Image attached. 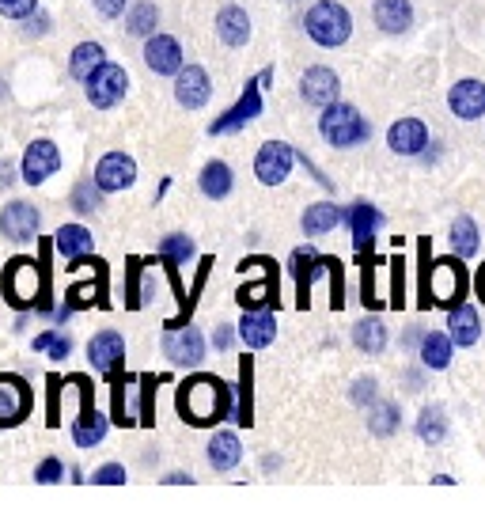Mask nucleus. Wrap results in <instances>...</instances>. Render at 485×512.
I'll use <instances>...</instances> for the list:
<instances>
[{
    "mask_svg": "<svg viewBox=\"0 0 485 512\" xmlns=\"http://www.w3.org/2000/svg\"><path fill=\"white\" fill-rule=\"evenodd\" d=\"M61 387H65L61 376H50V380H46V425H50V429L61 425Z\"/></svg>",
    "mask_w": 485,
    "mask_h": 512,
    "instance_id": "50",
    "label": "nucleus"
},
{
    "mask_svg": "<svg viewBox=\"0 0 485 512\" xmlns=\"http://www.w3.org/2000/svg\"><path fill=\"white\" fill-rule=\"evenodd\" d=\"M448 334L455 338V346L459 349H470L478 338H482V315H478V308L474 304H455V308H448Z\"/></svg>",
    "mask_w": 485,
    "mask_h": 512,
    "instance_id": "26",
    "label": "nucleus"
},
{
    "mask_svg": "<svg viewBox=\"0 0 485 512\" xmlns=\"http://www.w3.org/2000/svg\"><path fill=\"white\" fill-rule=\"evenodd\" d=\"M474 296L485 304V262L478 266V274H474Z\"/></svg>",
    "mask_w": 485,
    "mask_h": 512,
    "instance_id": "58",
    "label": "nucleus"
},
{
    "mask_svg": "<svg viewBox=\"0 0 485 512\" xmlns=\"http://www.w3.org/2000/svg\"><path fill=\"white\" fill-rule=\"evenodd\" d=\"M163 482H171V486H182V482H186V486H190L194 478H190V475H182V471H175V475H167V478H163Z\"/></svg>",
    "mask_w": 485,
    "mask_h": 512,
    "instance_id": "59",
    "label": "nucleus"
},
{
    "mask_svg": "<svg viewBox=\"0 0 485 512\" xmlns=\"http://www.w3.org/2000/svg\"><path fill=\"white\" fill-rule=\"evenodd\" d=\"M144 266L141 258H126V277H122V304L129 311L144 308Z\"/></svg>",
    "mask_w": 485,
    "mask_h": 512,
    "instance_id": "42",
    "label": "nucleus"
},
{
    "mask_svg": "<svg viewBox=\"0 0 485 512\" xmlns=\"http://www.w3.org/2000/svg\"><path fill=\"white\" fill-rule=\"evenodd\" d=\"M216 38H220L224 46H232V50L247 46V42H251V16H247L243 8H235V4L220 8V12H216Z\"/></svg>",
    "mask_w": 485,
    "mask_h": 512,
    "instance_id": "28",
    "label": "nucleus"
},
{
    "mask_svg": "<svg viewBox=\"0 0 485 512\" xmlns=\"http://www.w3.org/2000/svg\"><path fill=\"white\" fill-rule=\"evenodd\" d=\"M417 437L425 440V444H440V440L448 437V410L444 406H425L417 414Z\"/></svg>",
    "mask_w": 485,
    "mask_h": 512,
    "instance_id": "43",
    "label": "nucleus"
},
{
    "mask_svg": "<svg viewBox=\"0 0 485 512\" xmlns=\"http://www.w3.org/2000/svg\"><path fill=\"white\" fill-rule=\"evenodd\" d=\"M387 148L395 156H421L429 148V126L421 118H398L395 126L387 129Z\"/></svg>",
    "mask_w": 485,
    "mask_h": 512,
    "instance_id": "23",
    "label": "nucleus"
},
{
    "mask_svg": "<svg viewBox=\"0 0 485 512\" xmlns=\"http://www.w3.org/2000/svg\"><path fill=\"white\" fill-rule=\"evenodd\" d=\"M451 251L459 258H474L478 255V247H482V236H478V224H474V217H467V213H459V217L451 220Z\"/></svg>",
    "mask_w": 485,
    "mask_h": 512,
    "instance_id": "36",
    "label": "nucleus"
},
{
    "mask_svg": "<svg viewBox=\"0 0 485 512\" xmlns=\"http://www.w3.org/2000/svg\"><path fill=\"white\" fill-rule=\"evenodd\" d=\"M126 467H122V463H103V467H99V471H95V482H99V486H122V482H126Z\"/></svg>",
    "mask_w": 485,
    "mask_h": 512,
    "instance_id": "54",
    "label": "nucleus"
},
{
    "mask_svg": "<svg viewBox=\"0 0 485 512\" xmlns=\"http://www.w3.org/2000/svg\"><path fill=\"white\" fill-rule=\"evenodd\" d=\"M156 258H160V262H175V266H186V262H194V258H198V247H194V239L186 236V232H171V236L160 239V247H156Z\"/></svg>",
    "mask_w": 485,
    "mask_h": 512,
    "instance_id": "40",
    "label": "nucleus"
},
{
    "mask_svg": "<svg viewBox=\"0 0 485 512\" xmlns=\"http://www.w3.org/2000/svg\"><path fill=\"white\" fill-rule=\"evenodd\" d=\"M319 262H323V255L315 247H296L288 258V270L296 281V308H311V289H315V277H319Z\"/></svg>",
    "mask_w": 485,
    "mask_h": 512,
    "instance_id": "21",
    "label": "nucleus"
},
{
    "mask_svg": "<svg viewBox=\"0 0 485 512\" xmlns=\"http://www.w3.org/2000/svg\"><path fill=\"white\" fill-rule=\"evenodd\" d=\"M72 209H76V213H95V209H103V190H99L95 179H88V183H80L72 190Z\"/></svg>",
    "mask_w": 485,
    "mask_h": 512,
    "instance_id": "49",
    "label": "nucleus"
},
{
    "mask_svg": "<svg viewBox=\"0 0 485 512\" xmlns=\"http://www.w3.org/2000/svg\"><path fill=\"white\" fill-rule=\"evenodd\" d=\"M235 330H239V342L247 349H266L277 338V315H273V308L243 311V319H239Z\"/></svg>",
    "mask_w": 485,
    "mask_h": 512,
    "instance_id": "24",
    "label": "nucleus"
},
{
    "mask_svg": "<svg viewBox=\"0 0 485 512\" xmlns=\"http://www.w3.org/2000/svg\"><path fill=\"white\" fill-rule=\"evenodd\" d=\"M160 384H163V376H156V372H141V376H137V387H141V403H137V410H141L144 429L156 425V391H160Z\"/></svg>",
    "mask_w": 485,
    "mask_h": 512,
    "instance_id": "45",
    "label": "nucleus"
},
{
    "mask_svg": "<svg viewBox=\"0 0 485 512\" xmlns=\"http://www.w3.org/2000/svg\"><path fill=\"white\" fill-rule=\"evenodd\" d=\"M304 27L311 42H319L323 50H338L353 38V12L338 0H319V4L307 8Z\"/></svg>",
    "mask_w": 485,
    "mask_h": 512,
    "instance_id": "3",
    "label": "nucleus"
},
{
    "mask_svg": "<svg viewBox=\"0 0 485 512\" xmlns=\"http://www.w3.org/2000/svg\"><path fill=\"white\" fill-rule=\"evenodd\" d=\"M175 410L194 429H216L220 421L235 418V387L216 372H194L175 391Z\"/></svg>",
    "mask_w": 485,
    "mask_h": 512,
    "instance_id": "2",
    "label": "nucleus"
},
{
    "mask_svg": "<svg viewBox=\"0 0 485 512\" xmlns=\"http://www.w3.org/2000/svg\"><path fill=\"white\" fill-rule=\"evenodd\" d=\"M84 92H88V103L95 110L118 107L129 92V73L122 65H114V61H103V65L84 80Z\"/></svg>",
    "mask_w": 485,
    "mask_h": 512,
    "instance_id": "8",
    "label": "nucleus"
},
{
    "mask_svg": "<svg viewBox=\"0 0 485 512\" xmlns=\"http://www.w3.org/2000/svg\"><path fill=\"white\" fill-rule=\"evenodd\" d=\"M345 220V209L338 202H311L304 209V217H300V228H304V236H326V232H334L338 224Z\"/></svg>",
    "mask_w": 485,
    "mask_h": 512,
    "instance_id": "31",
    "label": "nucleus"
},
{
    "mask_svg": "<svg viewBox=\"0 0 485 512\" xmlns=\"http://www.w3.org/2000/svg\"><path fill=\"white\" fill-rule=\"evenodd\" d=\"M156 27H160V8H156L152 0H141V4L126 16V31L137 38H152L156 35Z\"/></svg>",
    "mask_w": 485,
    "mask_h": 512,
    "instance_id": "44",
    "label": "nucleus"
},
{
    "mask_svg": "<svg viewBox=\"0 0 485 512\" xmlns=\"http://www.w3.org/2000/svg\"><path fill=\"white\" fill-rule=\"evenodd\" d=\"M84 262L91 266V277L88 281H76L69 293H65V304H69L72 311H84V308H110L107 300V262L103 258H88L84 255Z\"/></svg>",
    "mask_w": 485,
    "mask_h": 512,
    "instance_id": "11",
    "label": "nucleus"
},
{
    "mask_svg": "<svg viewBox=\"0 0 485 512\" xmlns=\"http://www.w3.org/2000/svg\"><path fill=\"white\" fill-rule=\"evenodd\" d=\"M262 92H266V88H262V80H258V76L247 80L243 95H239L224 114H216L213 122H209V137H220V133H239L247 122H254V118L262 114Z\"/></svg>",
    "mask_w": 485,
    "mask_h": 512,
    "instance_id": "9",
    "label": "nucleus"
},
{
    "mask_svg": "<svg viewBox=\"0 0 485 512\" xmlns=\"http://www.w3.org/2000/svg\"><path fill=\"white\" fill-rule=\"evenodd\" d=\"M406 270H410V262L402 255H395V258H387V308H395V311H402L410 300V289H406Z\"/></svg>",
    "mask_w": 485,
    "mask_h": 512,
    "instance_id": "38",
    "label": "nucleus"
},
{
    "mask_svg": "<svg viewBox=\"0 0 485 512\" xmlns=\"http://www.w3.org/2000/svg\"><path fill=\"white\" fill-rule=\"evenodd\" d=\"M35 410V387L16 372H0V429H16Z\"/></svg>",
    "mask_w": 485,
    "mask_h": 512,
    "instance_id": "7",
    "label": "nucleus"
},
{
    "mask_svg": "<svg viewBox=\"0 0 485 512\" xmlns=\"http://www.w3.org/2000/svg\"><path fill=\"white\" fill-rule=\"evenodd\" d=\"M144 65L156 76H179V69L186 65V54H182L179 38L171 35H156L144 38Z\"/></svg>",
    "mask_w": 485,
    "mask_h": 512,
    "instance_id": "16",
    "label": "nucleus"
},
{
    "mask_svg": "<svg viewBox=\"0 0 485 512\" xmlns=\"http://www.w3.org/2000/svg\"><path fill=\"white\" fill-rule=\"evenodd\" d=\"M65 478V463L57 456H50V459H42L35 467V482H42V486H54V482H61Z\"/></svg>",
    "mask_w": 485,
    "mask_h": 512,
    "instance_id": "52",
    "label": "nucleus"
},
{
    "mask_svg": "<svg viewBox=\"0 0 485 512\" xmlns=\"http://www.w3.org/2000/svg\"><path fill=\"white\" fill-rule=\"evenodd\" d=\"M239 334V330H232V327H216V334H213V346L216 349H228L232 346V338Z\"/></svg>",
    "mask_w": 485,
    "mask_h": 512,
    "instance_id": "56",
    "label": "nucleus"
},
{
    "mask_svg": "<svg viewBox=\"0 0 485 512\" xmlns=\"http://www.w3.org/2000/svg\"><path fill=\"white\" fill-rule=\"evenodd\" d=\"M38 228H42V213H38L31 202H8L4 213H0V232L16 243H31L38 239Z\"/></svg>",
    "mask_w": 485,
    "mask_h": 512,
    "instance_id": "20",
    "label": "nucleus"
},
{
    "mask_svg": "<svg viewBox=\"0 0 485 512\" xmlns=\"http://www.w3.org/2000/svg\"><path fill=\"white\" fill-rule=\"evenodd\" d=\"M88 361L99 376H118L122 365H126V338L118 330H99L88 342Z\"/></svg>",
    "mask_w": 485,
    "mask_h": 512,
    "instance_id": "14",
    "label": "nucleus"
},
{
    "mask_svg": "<svg viewBox=\"0 0 485 512\" xmlns=\"http://www.w3.org/2000/svg\"><path fill=\"white\" fill-rule=\"evenodd\" d=\"M213 95V80L201 65H182L175 76V103L182 110H201Z\"/></svg>",
    "mask_w": 485,
    "mask_h": 512,
    "instance_id": "18",
    "label": "nucleus"
},
{
    "mask_svg": "<svg viewBox=\"0 0 485 512\" xmlns=\"http://www.w3.org/2000/svg\"><path fill=\"white\" fill-rule=\"evenodd\" d=\"M91 4H95V12H99L103 19H118L122 12H126L129 0H91Z\"/></svg>",
    "mask_w": 485,
    "mask_h": 512,
    "instance_id": "55",
    "label": "nucleus"
},
{
    "mask_svg": "<svg viewBox=\"0 0 485 512\" xmlns=\"http://www.w3.org/2000/svg\"><path fill=\"white\" fill-rule=\"evenodd\" d=\"M31 349H35V353H50L54 361H65L72 353V338L61 334V330H42L35 342H31Z\"/></svg>",
    "mask_w": 485,
    "mask_h": 512,
    "instance_id": "48",
    "label": "nucleus"
},
{
    "mask_svg": "<svg viewBox=\"0 0 485 512\" xmlns=\"http://www.w3.org/2000/svg\"><path fill=\"white\" fill-rule=\"evenodd\" d=\"M107 61V50L99 46V42H80L76 50H72V57H69V73H72V80H88L99 65Z\"/></svg>",
    "mask_w": 485,
    "mask_h": 512,
    "instance_id": "39",
    "label": "nucleus"
},
{
    "mask_svg": "<svg viewBox=\"0 0 485 512\" xmlns=\"http://www.w3.org/2000/svg\"><path fill=\"white\" fill-rule=\"evenodd\" d=\"M398 425H402V414H398V403L391 399H383V403H372L368 406V429L376 433V437H395Z\"/></svg>",
    "mask_w": 485,
    "mask_h": 512,
    "instance_id": "41",
    "label": "nucleus"
},
{
    "mask_svg": "<svg viewBox=\"0 0 485 512\" xmlns=\"http://www.w3.org/2000/svg\"><path fill=\"white\" fill-rule=\"evenodd\" d=\"M235 425H254V357H239V384H235Z\"/></svg>",
    "mask_w": 485,
    "mask_h": 512,
    "instance_id": "30",
    "label": "nucleus"
},
{
    "mask_svg": "<svg viewBox=\"0 0 485 512\" xmlns=\"http://www.w3.org/2000/svg\"><path fill=\"white\" fill-rule=\"evenodd\" d=\"M38 12V0H0V16L4 19H31Z\"/></svg>",
    "mask_w": 485,
    "mask_h": 512,
    "instance_id": "53",
    "label": "nucleus"
},
{
    "mask_svg": "<svg viewBox=\"0 0 485 512\" xmlns=\"http://www.w3.org/2000/svg\"><path fill=\"white\" fill-rule=\"evenodd\" d=\"M163 357L179 368H198L201 361H205V338H201V330L194 327V323H186V327H179V330H167V338H163Z\"/></svg>",
    "mask_w": 485,
    "mask_h": 512,
    "instance_id": "12",
    "label": "nucleus"
},
{
    "mask_svg": "<svg viewBox=\"0 0 485 512\" xmlns=\"http://www.w3.org/2000/svg\"><path fill=\"white\" fill-rule=\"evenodd\" d=\"M349 399L357 406H372L379 399V384L372 380V376H357L353 380V391H349Z\"/></svg>",
    "mask_w": 485,
    "mask_h": 512,
    "instance_id": "51",
    "label": "nucleus"
},
{
    "mask_svg": "<svg viewBox=\"0 0 485 512\" xmlns=\"http://www.w3.org/2000/svg\"><path fill=\"white\" fill-rule=\"evenodd\" d=\"M69 384L80 391V414L72 421V440H76V448H95V444L107 440L110 418L95 410V384H91V376L76 372V376H69Z\"/></svg>",
    "mask_w": 485,
    "mask_h": 512,
    "instance_id": "6",
    "label": "nucleus"
},
{
    "mask_svg": "<svg viewBox=\"0 0 485 512\" xmlns=\"http://www.w3.org/2000/svg\"><path fill=\"white\" fill-rule=\"evenodd\" d=\"M448 110L455 114V118H463V122H478V118H485V84L482 80H474V76L455 80L448 92Z\"/></svg>",
    "mask_w": 485,
    "mask_h": 512,
    "instance_id": "19",
    "label": "nucleus"
},
{
    "mask_svg": "<svg viewBox=\"0 0 485 512\" xmlns=\"http://www.w3.org/2000/svg\"><path fill=\"white\" fill-rule=\"evenodd\" d=\"M50 251L54 239H42L38 258L16 255L4 274H0V293L16 311H38V315H54V296H50Z\"/></svg>",
    "mask_w": 485,
    "mask_h": 512,
    "instance_id": "1",
    "label": "nucleus"
},
{
    "mask_svg": "<svg viewBox=\"0 0 485 512\" xmlns=\"http://www.w3.org/2000/svg\"><path fill=\"white\" fill-rule=\"evenodd\" d=\"M296 148L285 145V141H266L254 156V175L262 186H281L292 175V164H296Z\"/></svg>",
    "mask_w": 485,
    "mask_h": 512,
    "instance_id": "10",
    "label": "nucleus"
},
{
    "mask_svg": "<svg viewBox=\"0 0 485 512\" xmlns=\"http://www.w3.org/2000/svg\"><path fill=\"white\" fill-rule=\"evenodd\" d=\"M372 19L383 35H406L414 23V4L410 0H376L372 4Z\"/></svg>",
    "mask_w": 485,
    "mask_h": 512,
    "instance_id": "27",
    "label": "nucleus"
},
{
    "mask_svg": "<svg viewBox=\"0 0 485 512\" xmlns=\"http://www.w3.org/2000/svg\"><path fill=\"white\" fill-rule=\"evenodd\" d=\"M429 274H432V243L417 236V308H432L429 300Z\"/></svg>",
    "mask_w": 485,
    "mask_h": 512,
    "instance_id": "46",
    "label": "nucleus"
},
{
    "mask_svg": "<svg viewBox=\"0 0 485 512\" xmlns=\"http://www.w3.org/2000/svg\"><path fill=\"white\" fill-rule=\"evenodd\" d=\"M470 289H474V277H470V270H467V258H459V255L432 258V274H429L432 308H455V304L467 300Z\"/></svg>",
    "mask_w": 485,
    "mask_h": 512,
    "instance_id": "4",
    "label": "nucleus"
},
{
    "mask_svg": "<svg viewBox=\"0 0 485 512\" xmlns=\"http://www.w3.org/2000/svg\"><path fill=\"white\" fill-rule=\"evenodd\" d=\"M95 183L103 194H122L137 183V160L126 152H107L99 164H95Z\"/></svg>",
    "mask_w": 485,
    "mask_h": 512,
    "instance_id": "15",
    "label": "nucleus"
},
{
    "mask_svg": "<svg viewBox=\"0 0 485 512\" xmlns=\"http://www.w3.org/2000/svg\"><path fill=\"white\" fill-rule=\"evenodd\" d=\"M417 357H421V365L432 368V372H444L451 365V357H455V338H451L448 330H429L425 338H421V346H417Z\"/></svg>",
    "mask_w": 485,
    "mask_h": 512,
    "instance_id": "29",
    "label": "nucleus"
},
{
    "mask_svg": "<svg viewBox=\"0 0 485 512\" xmlns=\"http://www.w3.org/2000/svg\"><path fill=\"white\" fill-rule=\"evenodd\" d=\"M353 346L360 353H368V357H379L387 349V327H383L379 315H368V319H360L357 327H353Z\"/></svg>",
    "mask_w": 485,
    "mask_h": 512,
    "instance_id": "37",
    "label": "nucleus"
},
{
    "mask_svg": "<svg viewBox=\"0 0 485 512\" xmlns=\"http://www.w3.org/2000/svg\"><path fill=\"white\" fill-rule=\"evenodd\" d=\"M57 171H61V148H57L54 141H46V137L31 141V145H27V152H23V164H19L23 183L42 186L50 175H57Z\"/></svg>",
    "mask_w": 485,
    "mask_h": 512,
    "instance_id": "13",
    "label": "nucleus"
},
{
    "mask_svg": "<svg viewBox=\"0 0 485 512\" xmlns=\"http://www.w3.org/2000/svg\"><path fill=\"white\" fill-rule=\"evenodd\" d=\"M345 220H349V232H353V251L357 255H372V243H376V232L379 224H383V213L372 202H353Z\"/></svg>",
    "mask_w": 485,
    "mask_h": 512,
    "instance_id": "22",
    "label": "nucleus"
},
{
    "mask_svg": "<svg viewBox=\"0 0 485 512\" xmlns=\"http://www.w3.org/2000/svg\"><path fill=\"white\" fill-rule=\"evenodd\" d=\"M205 456H209V467L224 475V471H235V467H239V459H243V444H239V437L228 433V429H216Z\"/></svg>",
    "mask_w": 485,
    "mask_h": 512,
    "instance_id": "33",
    "label": "nucleus"
},
{
    "mask_svg": "<svg viewBox=\"0 0 485 512\" xmlns=\"http://www.w3.org/2000/svg\"><path fill=\"white\" fill-rule=\"evenodd\" d=\"M137 376H129V372H118V376H110V421L114 425H141V414L133 410V391H137Z\"/></svg>",
    "mask_w": 485,
    "mask_h": 512,
    "instance_id": "25",
    "label": "nucleus"
},
{
    "mask_svg": "<svg viewBox=\"0 0 485 512\" xmlns=\"http://www.w3.org/2000/svg\"><path fill=\"white\" fill-rule=\"evenodd\" d=\"M12 183H16V167L8 164V160H0V190H8Z\"/></svg>",
    "mask_w": 485,
    "mask_h": 512,
    "instance_id": "57",
    "label": "nucleus"
},
{
    "mask_svg": "<svg viewBox=\"0 0 485 512\" xmlns=\"http://www.w3.org/2000/svg\"><path fill=\"white\" fill-rule=\"evenodd\" d=\"M319 133H323L326 145L334 148H357L364 145L368 137H372V126H368V118L360 114L353 103H330L323 107V118H319Z\"/></svg>",
    "mask_w": 485,
    "mask_h": 512,
    "instance_id": "5",
    "label": "nucleus"
},
{
    "mask_svg": "<svg viewBox=\"0 0 485 512\" xmlns=\"http://www.w3.org/2000/svg\"><path fill=\"white\" fill-rule=\"evenodd\" d=\"M300 95H304L307 107H330L342 95V80H338L334 69H326V65H311L300 76Z\"/></svg>",
    "mask_w": 485,
    "mask_h": 512,
    "instance_id": "17",
    "label": "nucleus"
},
{
    "mask_svg": "<svg viewBox=\"0 0 485 512\" xmlns=\"http://www.w3.org/2000/svg\"><path fill=\"white\" fill-rule=\"evenodd\" d=\"M323 274H326V285H330V308L342 311L345 308V262L338 255H323Z\"/></svg>",
    "mask_w": 485,
    "mask_h": 512,
    "instance_id": "47",
    "label": "nucleus"
},
{
    "mask_svg": "<svg viewBox=\"0 0 485 512\" xmlns=\"http://www.w3.org/2000/svg\"><path fill=\"white\" fill-rule=\"evenodd\" d=\"M379 266H383V258L360 255V300H364V308H372V311H379L387 304V300H383L387 289H379V281H376Z\"/></svg>",
    "mask_w": 485,
    "mask_h": 512,
    "instance_id": "35",
    "label": "nucleus"
},
{
    "mask_svg": "<svg viewBox=\"0 0 485 512\" xmlns=\"http://www.w3.org/2000/svg\"><path fill=\"white\" fill-rule=\"evenodd\" d=\"M232 186H235V175H232V167L224 164V160H209V164L201 167L198 190L209 198V202H224V198L232 194Z\"/></svg>",
    "mask_w": 485,
    "mask_h": 512,
    "instance_id": "34",
    "label": "nucleus"
},
{
    "mask_svg": "<svg viewBox=\"0 0 485 512\" xmlns=\"http://www.w3.org/2000/svg\"><path fill=\"white\" fill-rule=\"evenodd\" d=\"M91 247H95V236H91L84 224H61L54 232V251L65 262H76V258L91 255Z\"/></svg>",
    "mask_w": 485,
    "mask_h": 512,
    "instance_id": "32",
    "label": "nucleus"
}]
</instances>
